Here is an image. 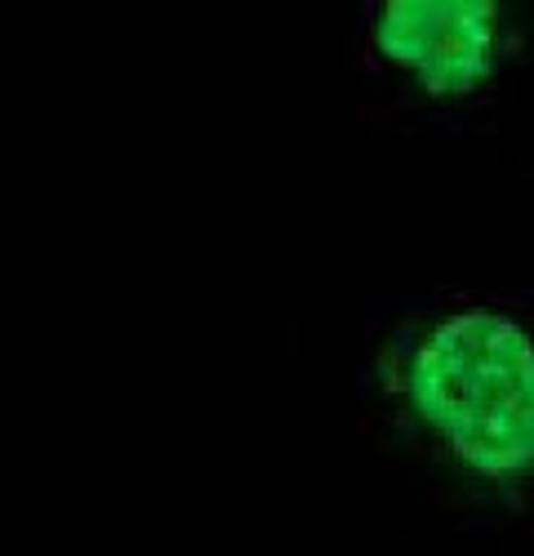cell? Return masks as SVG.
<instances>
[{
	"mask_svg": "<svg viewBox=\"0 0 534 556\" xmlns=\"http://www.w3.org/2000/svg\"><path fill=\"white\" fill-rule=\"evenodd\" d=\"M374 50L406 67L428 94L459 99L499 63L495 0H387L374 18Z\"/></svg>",
	"mask_w": 534,
	"mask_h": 556,
	"instance_id": "7a4b0ae2",
	"label": "cell"
},
{
	"mask_svg": "<svg viewBox=\"0 0 534 556\" xmlns=\"http://www.w3.org/2000/svg\"><path fill=\"white\" fill-rule=\"evenodd\" d=\"M415 419L481 481L534 477V339L504 312H455L406 365Z\"/></svg>",
	"mask_w": 534,
	"mask_h": 556,
	"instance_id": "6da1fadb",
	"label": "cell"
}]
</instances>
